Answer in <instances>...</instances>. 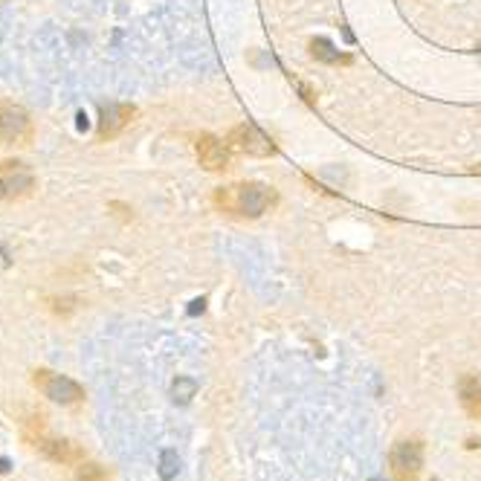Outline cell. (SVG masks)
I'll return each instance as SVG.
<instances>
[{
    "label": "cell",
    "instance_id": "17",
    "mask_svg": "<svg viewBox=\"0 0 481 481\" xmlns=\"http://www.w3.org/2000/svg\"><path fill=\"white\" fill-rule=\"evenodd\" d=\"M79 128H82V131L87 128V116H84V113H79Z\"/></svg>",
    "mask_w": 481,
    "mask_h": 481
},
{
    "label": "cell",
    "instance_id": "15",
    "mask_svg": "<svg viewBox=\"0 0 481 481\" xmlns=\"http://www.w3.org/2000/svg\"><path fill=\"white\" fill-rule=\"evenodd\" d=\"M172 461H174V452H165V455H162V470H160V473H162V478H172V475H174Z\"/></svg>",
    "mask_w": 481,
    "mask_h": 481
},
{
    "label": "cell",
    "instance_id": "9",
    "mask_svg": "<svg viewBox=\"0 0 481 481\" xmlns=\"http://www.w3.org/2000/svg\"><path fill=\"white\" fill-rule=\"evenodd\" d=\"M195 151L206 172H224L229 165V146H224L214 134H200L195 139Z\"/></svg>",
    "mask_w": 481,
    "mask_h": 481
},
{
    "label": "cell",
    "instance_id": "3",
    "mask_svg": "<svg viewBox=\"0 0 481 481\" xmlns=\"http://www.w3.org/2000/svg\"><path fill=\"white\" fill-rule=\"evenodd\" d=\"M35 188V174L27 162L20 160H4L0 162V200H18L27 198Z\"/></svg>",
    "mask_w": 481,
    "mask_h": 481
},
{
    "label": "cell",
    "instance_id": "11",
    "mask_svg": "<svg viewBox=\"0 0 481 481\" xmlns=\"http://www.w3.org/2000/svg\"><path fill=\"white\" fill-rule=\"evenodd\" d=\"M310 53H314V58L322 61V64H351V56L340 53L328 38H314V41H310Z\"/></svg>",
    "mask_w": 481,
    "mask_h": 481
},
{
    "label": "cell",
    "instance_id": "12",
    "mask_svg": "<svg viewBox=\"0 0 481 481\" xmlns=\"http://www.w3.org/2000/svg\"><path fill=\"white\" fill-rule=\"evenodd\" d=\"M76 481H110L108 470L102 464H93V461H82L76 467Z\"/></svg>",
    "mask_w": 481,
    "mask_h": 481
},
{
    "label": "cell",
    "instance_id": "18",
    "mask_svg": "<svg viewBox=\"0 0 481 481\" xmlns=\"http://www.w3.org/2000/svg\"><path fill=\"white\" fill-rule=\"evenodd\" d=\"M371 481H386V478H380V475H377V478H371Z\"/></svg>",
    "mask_w": 481,
    "mask_h": 481
},
{
    "label": "cell",
    "instance_id": "13",
    "mask_svg": "<svg viewBox=\"0 0 481 481\" xmlns=\"http://www.w3.org/2000/svg\"><path fill=\"white\" fill-rule=\"evenodd\" d=\"M195 389H198V383L195 380H188V377H177V383H174V397H180L183 403L195 395Z\"/></svg>",
    "mask_w": 481,
    "mask_h": 481
},
{
    "label": "cell",
    "instance_id": "6",
    "mask_svg": "<svg viewBox=\"0 0 481 481\" xmlns=\"http://www.w3.org/2000/svg\"><path fill=\"white\" fill-rule=\"evenodd\" d=\"M392 473H395V481H418L421 470H423V447L421 441H397L395 449H392Z\"/></svg>",
    "mask_w": 481,
    "mask_h": 481
},
{
    "label": "cell",
    "instance_id": "1",
    "mask_svg": "<svg viewBox=\"0 0 481 481\" xmlns=\"http://www.w3.org/2000/svg\"><path fill=\"white\" fill-rule=\"evenodd\" d=\"M214 203L221 212L240 214V218H261L273 203V191L261 183H235L214 191Z\"/></svg>",
    "mask_w": 481,
    "mask_h": 481
},
{
    "label": "cell",
    "instance_id": "10",
    "mask_svg": "<svg viewBox=\"0 0 481 481\" xmlns=\"http://www.w3.org/2000/svg\"><path fill=\"white\" fill-rule=\"evenodd\" d=\"M458 397H461V406L464 412L475 421H481V380L475 374H464L458 380Z\"/></svg>",
    "mask_w": 481,
    "mask_h": 481
},
{
    "label": "cell",
    "instance_id": "16",
    "mask_svg": "<svg viewBox=\"0 0 481 481\" xmlns=\"http://www.w3.org/2000/svg\"><path fill=\"white\" fill-rule=\"evenodd\" d=\"M203 307H206V302L195 299V302H191V307H188V314H203Z\"/></svg>",
    "mask_w": 481,
    "mask_h": 481
},
{
    "label": "cell",
    "instance_id": "8",
    "mask_svg": "<svg viewBox=\"0 0 481 481\" xmlns=\"http://www.w3.org/2000/svg\"><path fill=\"white\" fill-rule=\"evenodd\" d=\"M99 113H102V119H99V139L105 142V139L119 136L131 125V119L136 116V108L134 105L108 102V105H99Z\"/></svg>",
    "mask_w": 481,
    "mask_h": 481
},
{
    "label": "cell",
    "instance_id": "4",
    "mask_svg": "<svg viewBox=\"0 0 481 481\" xmlns=\"http://www.w3.org/2000/svg\"><path fill=\"white\" fill-rule=\"evenodd\" d=\"M0 139L6 146H27L32 139V119L15 102H0Z\"/></svg>",
    "mask_w": 481,
    "mask_h": 481
},
{
    "label": "cell",
    "instance_id": "14",
    "mask_svg": "<svg viewBox=\"0 0 481 481\" xmlns=\"http://www.w3.org/2000/svg\"><path fill=\"white\" fill-rule=\"evenodd\" d=\"M53 302V310H56V314H70V310H73L76 304V299H70V296H64V299H50Z\"/></svg>",
    "mask_w": 481,
    "mask_h": 481
},
{
    "label": "cell",
    "instance_id": "2",
    "mask_svg": "<svg viewBox=\"0 0 481 481\" xmlns=\"http://www.w3.org/2000/svg\"><path fill=\"white\" fill-rule=\"evenodd\" d=\"M32 386L58 406H79L84 400V389L79 386L76 380H70L64 374H56L50 368H35L32 371Z\"/></svg>",
    "mask_w": 481,
    "mask_h": 481
},
{
    "label": "cell",
    "instance_id": "5",
    "mask_svg": "<svg viewBox=\"0 0 481 481\" xmlns=\"http://www.w3.org/2000/svg\"><path fill=\"white\" fill-rule=\"evenodd\" d=\"M226 146L238 154H247V157H270L276 151V146L270 142V136H264L252 122H240L229 131L226 136Z\"/></svg>",
    "mask_w": 481,
    "mask_h": 481
},
{
    "label": "cell",
    "instance_id": "7",
    "mask_svg": "<svg viewBox=\"0 0 481 481\" xmlns=\"http://www.w3.org/2000/svg\"><path fill=\"white\" fill-rule=\"evenodd\" d=\"M32 447L44 452V458H50L53 464H61V467H73L84 461V449L79 444L67 438H46V432L32 441Z\"/></svg>",
    "mask_w": 481,
    "mask_h": 481
}]
</instances>
